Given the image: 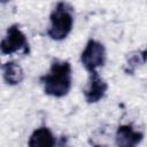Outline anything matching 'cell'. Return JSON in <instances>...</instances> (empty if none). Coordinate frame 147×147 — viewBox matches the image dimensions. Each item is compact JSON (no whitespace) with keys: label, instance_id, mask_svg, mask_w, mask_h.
Returning <instances> with one entry per match:
<instances>
[{"label":"cell","instance_id":"cell-7","mask_svg":"<svg viewBox=\"0 0 147 147\" xmlns=\"http://www.w3.org/2000/svg\"><path fill=\"white\" fill-rule=\"evenodd\" d=\"M55 145L56 138L52 130L46 125L34 129L28 140V146L30 147H53Z\"/></svg>","mask_w":147,"mask_h":147},{"label":"cell","instance_id":"cell-4","mask_svg":"<svg viewBox=\"0 0 147 147\" xmlns=\"http://www.w3.org/2000/svg\"><path fill=\"white\" fill-rule=\"evenodd\" d=\"M0 49L3 55H11L17 52H22L23 54H29L30 45L20 24L15 23L8 26L5 37L1 39Z\"/></svg>","mask_w":147,"mask_h":147},{"label":"cell","instance_id":"cell-8","mask_svg":"<svg viewBox=\"0 0 147 147\" xmlns=\"http://www.w3.org/2000/svg\"><path fill=\"white\" fill-rule=\"evenodd\" d=\"M2 78L3 82L9 86H16L24 79L23 68L15 61H8L2 64Z\"/></svg>","mask_w":147,"mask_h":147},{"label":"cell","instance_id":"cell-10","mask_svg":"<svg viewBox=\"0 0 147 147\" xmlns=\"http://www.w3.org/2000/svg\"><path fill=\"white\" fill-rule=\"evenodd\" d=\"M10 0H1V3L2 5H5V3H7V2H9Z\"/></svg>","mask_w":147,"mask_h":147},{"label":"cell","instance_id":"cell-9","mask_svg":"<svg viewBox=\"0 0 147 147\" xmlns=\"http://www.w3.org/2000/svg\"><path fill=\"white\" fill-rule=\"evenodd\" d=\"M147 62V47L142 49H136L125 56V63L123 67V71L126 75H134V72L145 65Z\"/></svg>","mask_w":147,"mask_h":147},{"label":"cell","instance_id":"cell-6","mask_svg":"<svg viewBox=\"0 0 147 147\" xmlns=\"http://www.w3.org/2000/svg\"><path fill=\"white\" fill-rule=\"evenodd\" d=\"M144 132L136 130L131 124H123L116 129L115 144L119 147H134L144 140Z\"/></svg>","mask_w":147,"mask_h":147},{"label":"cell","instance_id":"cell-1","mask_svg":"<svg viewBox=\"0 0 147 147\" xmlns=\"http://www.w3.org/2000/svg\"><path fill=\"white\" fill-rule=\"evenodd\" d=\"M39 82L46 95L53 98L65 96L70 92L72 85V69L70 62L54 59L49 70L39 78Z\"/></svg>","mask_w":147,"mask_h":147},{"label":"cell","instance_id":"cell-2","mask_svg":"<svg viewBox=\"0 0 147 147\" xmlns=\"http://www.w3.org/2000/svg\"><path fill=\"white\" fill-rule=\"evenodd\" d=\"M75 23L74 7L64 1H59L49 14V26L47 36L54 41L64 40L71 32Z\"/></svg>","mask_w":147,"mask_h":147},{"label":"cell","instance_id":"cell-3","mask_svg":"<svg viewBox=\"0 0 147 147\" xmlns=\"http://www.w3.org/2000/svg\"><path fill=\"white\" fill-rule=\"evenodd\" d=\"M107 60L105 45L96 39H88L83 52L80 53V63L87 72L98 71L102 68Z\"/></svg>","mask_w":147,"mask_h":147},{"label":"cell","instance_id":"cell-5","mask_svg":"<svg viewBox=\"0 0 147 147\" xmlns=\"http://www.w3.org/2000/svg\"><path fill=\"white\" fill-rule=\"evenodd\" d=\"M107 91H108V83L106 82V79L101 77L98 71L88 72V80L85 88L83 90L85 101L88 105L98 103L105 98Z\"/></svg>","mask_w":147,"mask_h":147}]
</instances>
